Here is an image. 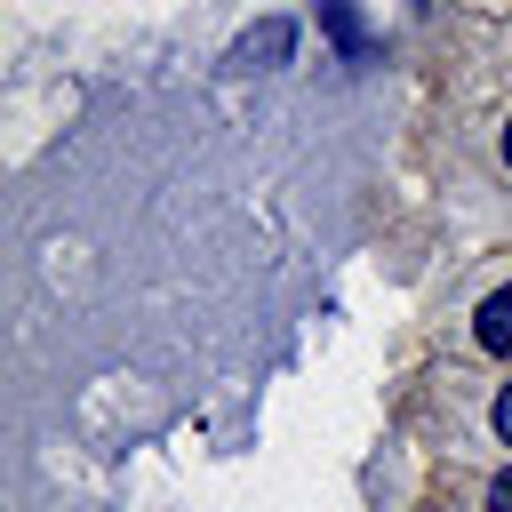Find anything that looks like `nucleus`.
<instances>
[{
    "label": "nucleus",
    "instance_id": "obj_1",
    "mask_svg": "<svg viewBox=\"0 0 512 512\" xmlns=\"http://www.w3.org/2000/svg\"><path fill=\"white\" fill-rule=\"evenodd\" d=\"M296 56V24L288 16H264V24H248L240 40H232V72H272V64H288Z\"/></svg>",
    "mask_w": 512,
    "mask_h": 512
},
{
    "label": "nucleus",
    "instance_id": "obj_2",
    "mask_svg": "<svg viewBox=\"0 0 512 512\" xmlns=\"http://www.w3.org/2000/svg\"><path fill=\"white\" fill-rule=\"evenodd\" d=\"M472 336H480V352H496V360H512V288H496V296H480V312H472Z\"/></svg>",
    "mask_w": 512,
    "mask_h": 512
},
{
    "label": "nucleus",
    "instance_id": "obj_3",
    "mask_svg": "<svg viewBox=\"0 0 512 512\" xmlns=\"http://www.w3.org/2000/svg\"><path fill=\"white\" fill-rule=\"evenodd\" d=\"M320 24H328V40H336L344 56H360V48H368V32H360V16H352V0H320Z\"/></svg>",
    "mask_w": 512,
    "mask_h": 512
},
{
    "label": "nucleus",
    "instance_id": "obj_4",
    "mask_svg": "<svg viewBox=\"0 0 512 512\" xmlns=\"http://www.w3.org/2000/svg\"><path fill=\"white\" fill-rule=\"evenodd\" d=\"M488 424H496V440H504V448H512V384H504V392H496V408H488Z\"/></svg>",
    "mask_w": 512,
    "mask_h": 512
},
{
    "label": "nucleus",
    "instance_id": "obj_5",
    "mask_svg": "<svg viewBox=\"0 0 512 512\" xmlns=\"http://www.w3.org/2000/svg\"><path fill=\"white\" fill-rule=\"evenodd\" d=\"M488 512H512V464H504V472L488 480Z\"/></svg>",
    "mask_w": 512,
    "mask_h": 512
},
{
    "label": "nucleus",
    "instance_id": "obj_6",
    "mask_svg": "<svg viewBox=\"0 0 512 512\" xmlns=\"http://www.w3.org/2000/svg\"><path fill=\"white\" fill-rule=\"evenodd\" d=\"M504 168H512V128H504Z\"/></svg>",
    "mask_w": 512,
    "mask_h": 512
}]
</instances>
